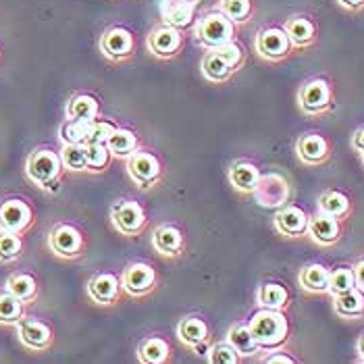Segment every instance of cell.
Returning a JSON list of instances; mask_svg holds the SVG:
<instances>
[{
  "label": "cell",
  "mask_w": 364,
  "mask_h": 364,
  "mask_svg": "<svg viewBox=\"0 0 364 364\" xmlns=\"http://www.w3.org/2000/svg\"><path fill=\"white\" fill-rule=\"evenodd\" d=\"M63 161L60 154L53 148H36L29 152L26 161V177L33 186L46 190V192H56L60 186V175H63Z\"/></svg>",
  "instance_id": "cell-1"
},
{
  "label": "cell",
  "mask_w": 364,
  "mask_h": 364,
  "mask_svg": "<svg viewBox=\"0 0 364 364\" xmlns=\"http://www.w3.org/2000/svg\"><path fill=\"white\" fill-rule=\"evenodd\" d=\"M248 327L252 331L256 343L264 350L279 348L289 333V325H287L285 314L281 310L273 309H260L258 312H254Z\"/></svg>",
  "instance_id": "cell-2"
},
{
  "label": "cell",
  "mask_w": 364,
  "mask_h": 364,
  "mask_svg": "<svg viewBox=\"0 0 364 364\" xmlns=\"http://www.w3.org/2000/svg\"><path fill=\"white\" fill-rule=\"evenodd\" d=\"M46 244H48V250L63 260H73L82 256L85 246L84 233L75 225L65 223V221L53 225V229L48 231Z\"/></svg>",
  "instance_id": "cell-3"
},
{
  "label": "cell",
  "mask_w": 364,
  "mask_h": 364,
  "mask_svg": "<svg viewBox=\"0 0 364 364\" xmlns=\"http://www.w3.org/2000/svg\"><path fill=\"white\" fill-rule=\"evenodd\" d=\"M235 36V23L231 19H227L221 11L215 13H206L196 26V38L200 44H204L206 48H219L227 42H231Z\"/></svg>",
  "instance_id": "cell-4"
},
{
  "label": "cell",
  "mask_w": 364,
  "mask_h": 364,
  "mask_svg": "<svg viewBox=\"0 0 364 364\" xmlns=\"http://www.w3.org/2000/svg\"><path fill=\"white\" fill-rule=\"evenodd\" d=\"M36 221L33 206L23 198H4L0 200V229L13 231V233H28Z\"/></svg>",
  "instance_id": "cell-5"
},
{
  "label": "cell",
  "mask_w": 364,
  "mask_h": 364,
  "mask_svg": "<svg viewBox=\"0 0 364 364\" xmlns=\"http://www.w3.org/2000/svg\"><path fill=\"white\" fill-rule=\"evenodd\" d=\"M17 337L21 346L31 352H46L55 343V331L50 329V325L40 318H29V316H26L17 325Z\"/></svg>",
  "instance_id": "cell-6"
},
{
  "label": "cell",
  "mask_w": 364,
  "mask_h": 364,
  "mask_svg": "<svg viewBox=\"0 0 364 364\" xmlns=\"http://www.w3.org/2000/svg\"><path fill=\"white\" fill-rule=\"evenodd\" d=\"M256 53L267 58V60H281L291 53V40L289 36L285 33V29L279 26H273V28H264L258 31L256 36Z\"/></svg>",
  "instance_id": "cell-7"
},
{
  "label": "cell",
  "mask_w": 364,
  "mask_h": 364,
  "mask_svg": "<svg viewBox=\"0 0 364 364\" xmlns=\"http://www.w3.org/2000/svg\"><path fill=\"white\" fill-rule=\"evenodd\" d=\"M127 173L140 188H150L161 177V161L146 150H134L127 156Z\"/></svg>",
  "instance_id": "cell-8"
},
{
  "label": "cell",
  "mask_w": 364,
  "mask_h": 364,
  "mask_svg": "<svg viewBox=\"0 0 364 364\" xmlns=\"http://www.w3.org/2000/svg\"><path fill=\"white\" fill-rule=\"evenodd\" d=\"M111 221L117 231H121L125 235H138L146 227V213L138 202L121 200L112 206Z\"/></svg>",
  "instance_id": "cell-9"
},
{
  "label": "cell",
  "mask_w": 364,
  "mask_h": 364,
  "mask_svg": "<svg viewBox=\"0 0 364 364\" xmlns=\"http://www.w3.org/2000/svg\"><path fill=\"white\" fill-rule=\"evenodd\" d=\"M331 100H333L331 85L327 84L325 80H321V77L306 82L300 87V94H298L300 109L306 114H321V112H325L331 107Z\"/></svg>",
  "instance_id": "cell-10"
},
{
  "label": "cell",
  "mask_w": 364,
  "mask_h": 364,
  "mask_svg": "<svg viewBox=\"0 0 364 364\" xmlns=\"http://www.w3.org/2000/svg\"><path fill=\"white\" fill-rule=\"evenodd\" d=\"M148 50L159 58H171L181 50L183 44V33L181 29L171 28L167 23L156 26L148 33Z\"/></svg>",
  "instance_id": "cell-11"
},
{
  "label": "cell",
  "mask_w": 364,
  "mask_h": 364,
  "mask_svg": "<svg viewBox=\"0 0 364 364\" xmlns=\"http://www.w3.org/2000/svg\"><path fill=\"white\" fill-rule=\"evenodd\" d=\"M134 33L123 26H112L100 38V50L111 60H123L134 55Z\"/></svg>",
  "instance_id": "cell-12"
},
{
  "label": "cell",
  "mask_w": 364,
  "mask_h": 364,
  "mask_svg": "<svg viewBox=\"0 0 364 364\" xmlns=\"http://www.w3.org/2000/svg\"><path fill=\"white\" fill-rule=\"evenodd\" d=\"M252 194L256 196V202L260 206L277 208V206H283L287 202L289 186L277 173H271V175H264V177L260 175V181H258V186H256Z\"/></svg>",
  "instance_id": "cell-13"
},
{
  "label": "cell",
  "mask_w": 364,
  "mask_h": 364,
  "mask_svg": "<svg viewBox=\"0 0 364 364\" xmlns=\"http://www.w3.org/2000/svg\"><path fill=\"white\" fill-rule=\"evenodd\" d=\"M156 283V271L148 262H134L123 271L121 287L129 296H144L148 294Z\"/></svg>",
  "instance_id": "cell-14"
},
{
  "label": "cell",
  "mask_w": 364,
  "mask_h": 364,
  "mask_svg": "<svg viewBox=\"0 0 364 364\" xmlns=\"http://www.w3.org/2000/svg\"><path fill=\"white\" fill-rule=\"evenodd\" d=\"M161 19L171 28L186 29L194 23L196 2L194 0H161Z\"/></svg>",
  "instance_id": "cell-15"
},
{
  "label": "cell",
  "mask_w": 364,
  "mask_h": 364,
  "mask_svg": "<svg viewBox=\"0 0 364 364\" xmlns=\"http://www.w3.org/2000/svg\"><path fill=\"white\" fill-rule=\"evenodd\" d=\"M296 152L304 165H321L329 159V141L318 134H304L296 141Z\"/></svg>",
  "instance_id": "cell-16"
},
{
  "label": "cell",
  "mask_w": 364,
  "mask_h": 364,
  "mask_svg": "<svg viewBox=\"0 0 364 364\" xmlns=\"http://www.w3.org/2000/svg\"><path fill=\"white\" fill-rule=\"evenodd\" d=\"M310 217L300 206H283L275 215V227L285 237H298L309 231Z\"/></svg>",
  "instance_id": "cell-17"
},
{
  "label": "cell",
  "mask_w": 364,
  "mask_h": 364,
  "mask_svg": "<svg viewBox=\"0 0 364 364\" xmlns=\"http://www.w3.org/2000/svg\"><path fill=\"white\" fill-rule=\"evenodd\" d=\"M121 294V281L111 273H98L87 281V296L96 304H114Z\"/></svg>",
  "instance_id": "cell-18"
},
{
  "label": "cell",
  "mask_w": 364,
  "mask_h": 364,
  "mask_svg": "<svg viewBox=\"0 0 364 364\" xmlns=\"http://www.w3.org/2000/svg\"><path fill=\"white\" fill-rule=\"evenodd\" d=\"M309 233L310 237L321 244V246H331L339 240V233H341V225L339 219L331 217V215H325V213H316L312 219L309 221Z\"/></svg>",
  "instance_id": "cell-19"
},
{
  "label": "cell",
  "mask_w": 364,
  "mask_h": 364,
  "mask_svg": "<svg viewBox=\"0 0 364 364\" xmlns=\"http://www.w3.org/2000/svg\"><path fill=\"white\" fill-rule=\"evenodd\" d=\"M4 289H9L13 296H17L28 306L33 304L38 300V296H40V283L28 271H15V273H11L6 277V281H4Z\"/></svg>",
  "instance_id": "cell-20"
},
{
  "label": "cell",
  "mask_w": 364,
  "mask_h": 364,
  "mask_svg": "<svg viewBox=\"0 0 364 364\" xmlns=\"http://www.w3.org/2000/svg\"><path fill=\"white\" fill-rule=\"evenodd\" d=\"M283 29L289 36L291 44L298 46V48H306L316 40V26L306 15H291L283 23Z\"/></svg>",
  "instance_id": "cell-21"
},
{
  "label": "cell",
  "mask_w": 364,
  "mask_h": 364,
  "mask_svg": "<svg viewBox=\"0 0 364 364\" xmlns=\"http://www.w3.org/2000/svg\"><path fill=\"white\" fill-rule=\"evenodd\" d=\"M152 246L165 256H177L183 250V233L173 225L156 227L152 233Z\"/></svg>",
  "instance_id": "cell-22"
},
{
  "label": "cell",
  "mask_w": 364,
  "mask_h": 364,
  "mask_svg": "<svg viewBox=\"0 0 364 364\" xmlns=\"http://www.w3.org/2000/svg\"><path fill=\"white\" fill-rule=\"evenodd\" d=\"M229 181L237 192L252 194L258 181H260V171L248 161H237L233 167L229 168Z\"/></svg>",
  "instance_id": "cell-23"
},
{
  "label": "cell",
  "mask_w": 364,
  "mask_h": 364,
  "mask_svg": "<svg viewBox=\"0 0 364 364\" xmlns=\"http://www.w3.org/2000/svg\"><path fill=\"white\" fill-rule=\"evenodd\" d=\"M28 304L13 296L9 289H0V325L2 327H17L26 318Z\"/></svg>",
  "instance_id": "cell-24"
},
{
  "label": "cell",
  "mask_w": 364,
  "mask_h": 364,
  "mask_svg": "<svg viewBox=\"0 0 364 364\" xmlns=\"http://www.w3.org/2000/svg\"><path fill=\"white\" fill-rule=\"evenodd\" d=\"M333 309L339 316L356 318L364 314V291L358 287H352L348 291H341L333 296Z\"/></svg>",
  "instance_id": "cell-25"
},
{
  "label": "cell",
  "mask_w": 364,
  "mask_h": 364,
  "mask_svg": "<svg viewBox=\"0 0 364 364\" xmlns=\"http://www.w3.org/2000/svg\"><path fill=\"white\" fill-rule=\"evenodd\" d=\"M100 114L98 100L90 94H75L69 98L67 109H65V119H80V121H94Z\"/></svg>",
  "instance_id": "cell-26"
},
{
  "label": "cell",
  "mask_w": 364,
  "mask_h": 364,
  "mask_svg": "<svg viewBox=\"0 0 364 364\" xmlns=\"http://www.w3.org/2000/svg\"><path fill=\"white\" fill-rule=\"evenodd\" d=\"M329 273L331 271L323 264H309L300 271L298 281L310 294H325L329 289Z\"/></svg>",
  "instance_id": "cell-27"
},
{
  "label": "cell",
  "mask_w": 364,
  "mask_h": 364,
  "mask_svg": "<svg viewBox=\"0 0 364 364\" xmlns=\"http://www.w3.org/2000/svg\"><path fill=\"white\" fill-rule=\"evenodd\" d=\"M177 337L181 343L194 348L196 343L208 339V325L200 316H186L177 327Z\"/></svg>",
  "instance_id": "cell-28"
},
{
  "label": "cell",
  "mask_w": 364,
  "mask_h": 364,
  "mask_svg": "<svg viewBox=\"0 0 364 364\" xmlns=\"http://www.w3.org/2000/svg\"><path fill=\"white\" fill-rule=\"evenodd\" d=\"M227 341L237 350V354H240L242 358H244V356H254V354L260 350V346L256 343V339H254L248 323H237V325H233V327L229 329Z\"/></svg>",
  "instance_id": "cell-29"
},
{
  "label": "cell",
  "mask_w": 364,
  "mask_h": 364,
  "mask_svg": "<svg viewBox=\"0 0 364 364\" xmlns=\"http://www.w3.org/2000/svg\"><path fill=\"white\" fill-rule=\"evenodd\" d=\"M171 348L163 337H146L138 348V358L146 364H163L168 360Z\"/></svg>",
  "instance_id": "cell-30"
},
{
  "label": "cell",
  "mask_w": 364,
  "mask_h": 364,
  "mask_svg": "<svg viewBox=\"0 0 364 364\" xmlns=\"http://www.w3.org/2000/svg\"><path fill=\"white\" fill-rule=\"evenodd\" d=\"M107 148L111 150L112 156L127 159L138 148V136L127 127H114L111 138L107 140Z\"/></svg>",
  "instance_id": "cell-31"
},
{
  "label": "cell",
  "mask_w": 364,
  "mask_h": 364,
  "mask_svg": "<svg viewBox=\"0 0 364 364\" xmlns=\"http://www.w3.org/2000/svg\"><path fill=\"white\" fill-rule=\"evenodd\" d=\"M256 300H258L260 309L281 310L287 304L289 294L281 283H264V285H260V289L256 294Z\"/></svg>",
  "instance_id": "cell-32"
},
{
  "label": "cell",
  "mask_w": 364,
  "mask_h": 364,
  "mask_svg": "<svg viewBox=\"0 0 364 364\" xmlns=\"http://www.w3.org/2000/svg\"><path fill=\"white\" fill-rule=\"evenodd\" d=\"M202 73H204L206 80H210L215 84H223L235 71L215 50H210V53H206L204 58H202Z\"/></svg>",
  "instance_id": "cell-33"
},
{
  "label": "cell",
  "mask_w": 364,
  "mask_h": 364,
  "mask_svg": "<svg viewBox=\"0 0 364 364\" xmlns=\"http://www.w3.org/2000/svg\"><path fill=\"white\" fill-rule=\"evenodd\" d=\"M23 250H26L23 235L0 229V262L2 264H11V262L19 260Z\"/></svg>",
  "instance_id": "cell-34"
},
{
  "label": "cell",
  "mask_w": 364,
  "mask_h": 364,
  "mask_svg": "<svg viewBox=\"0 0 364 364\" xmlns=\"http://www.w3.org/2000/svg\"><path fill=\"white\" fill-rule=\"evenodd\" d=\"M318 210L325 215H331L336 219H341L350 213V198L343 192L337 190H327L318 198Z\"/></svg>",
  "instance_id": "cell-35"
},
{
  "label": "cell",
  "mask_w": 364,
  "mask_h": 364,
  "mask_svg": "<svg viewBox=\"0 0 364 364\" xmlns=\"http://www.w3.org/2000/svg\"><path fill=\"white\" fill-rule=\"evenodd\" d=\"M90 127H92V121L65 119L60 129H58V138L63 144H85L87 136H90Z\"/></svg>",
  "instance_id": "cell-36"
},
{
  "label": "cell",
  "mask_w": 364,
  "mask_h": 364,
  "mask_svg": "<svg viewBox=\"0 0 364 364\" xmlns=\"http://www.w3.org/2000/svg\"><path fill=\"white\" fill-rule=\"evenodd\" d=\"M60 161L65 171H87V161H85V144H63L60 146Z\"/></svg>",
  "instance_id": "cell-37"
},
{
  "label": "cell",
  "mask_w": 364,
  "mask_h": 364,
  "mask_svg": "<svg viewBox=\"0 0 364 364\" xmlns=\"http://www.w3.org/2000/svg\"><path fill=\"white\" fill-rule=\"evenodd\" d=\"M219 11L233 23H246L252 15V0H221Z\"/></svg>",
  "instance_id": "cell-38"
},
{
  "label": "cell",
  "mask_w": 364,
  "mask_h": 364,
  "mask_svg": "<svg viewBox=\"0 0 364 364\" xmlns=\"http://www.w3.org/2000/svg\"><path fill=\"white\" fill-rule=\"evenodd\" d=\"M111 150L107 144H85V161L87 171H105L111 163Z\"/></svg>",
  "instance_id": "cell-39"
},
{
  "label": "cell",
  "mask_w": 364,
  "mask_h": 364,
  "mask_svg": "<svg viewBox=\"0 0 364 364\" xmlns=\"http://www.w3.org/2000/svg\"><path fill=\"white\" fill-rule=\"evenodd\" d=\"M356 287V279H354V271L352 267H339V269H333L329 273V294L336 296V294H341V291H348Z\"/></svg>",
  "instance_id": "cell-40"
},
{
  "label": "cell",
  "mask_w": 364,
  "mask_h": 364,
  "mask_svg": "<svg viewBox=\"0 0 364 364\" xmlns=\"http://www.w3.org/2000/svg\"><path fill=\"white\" fill-rule=\"evenodd\" d=\"M208 363L213 364H237L242 360V356L237 354V350L229 343V341H219L210 348L208 352Z\"/></svg>",
  "instance_id": "cell-41"
},
{
  "label": "cell",
  "mask_w": 364,
  "mask_h": 364,
  "mask_svg": "<svg viewBox=\"0 0 364 364\" xmlns=\"http://www.w3.org/2000/svg\"><path fill=\"white\" fill-rule=\"evenodd\" d=\"M213 50L221 56L233 71H237V69L242 67V63H244V50L240 48V44H237L235 40L227 42V44L219 46V48H213Z\"/></svg>",
  "instance_id": "cell-42"
},
{
  "label": "cell",
  "mask_w": 364,
  "mask_h": 364,
  "mask_svg": "<svg viewBox=\"0 0 364 364\" xmlns=\"http://www.w3.org/2000/svg\"><path fill=\"white\" fill-rule=\"evenodd\" d=\"M114 123L111 121H102V119H96L92 121V127H90V136L85 144H107V140L111 138V134L114 132Z\"/></svg>",
  "instance_id": "cell-43"
},
{
  "label": "cell",
  "mask_w": 364,
  "mask_h": 364,
  "mask_svg": "<svg viewBox=\"0 0 364 364\" xmlns=\"http://www.w3.org/2000/svg\"><path fill=\"white\" fill-rule=\"evenodd\" d=\"M352 271H354V279H356V287L358 289H363L364 291V258L363 260H358L354 267H352Z\"/></svg>",
  "instance_id": "cell-44"
},
{
  "label": "cell",
  "mask_w": 364,
  "mask_h": 364,
  "mask_svg": "<svg viewBox=\"0 0 364 364\" xmlns=\"http://www.w3.org/2000/svg\"><path fill=\"white\" fill-rule=\"evenodd\" d=\"M264 363L267 364H294L296 363V358H291V356H285V354H271V356H267L264 358Z\"/></svg>",
  "instance_id": "cell-45"
},
{
  "label": "cell",
  "mask_w": 364,
  "mask_h": 364,
  "mask_svg": "<svg viewBox=\"0 0 364 364\" xmlns=\"http://www.w3.org/2000/svg\"><path fill=\"white\" fill-rule=\"evenodd\" d=\"M343 9H348V11H360L364 9V0H337Z\"/></svg>",
  "instance_id": "cell-46"
},
{
  "label": "cell",
  "mask_w": 364,
  "mask_h": 364,
  "mask_svg": "<svg viewBox=\"0 0 364 364\" xmlns=\"http://www.w3.org/2000/svg\"><path fill=\"white\" fill-rule=\"evenodd\" d=\"M352 146H354V150L364 152V127H360V129L354 134V138H352Z\"/></svg>",
  "instance_id": "cell-47"
},
{
  "label": "cell",
  "mask_w": 364,
  "mask_h": 364,
  "mask_svg": "<svg viewBox=\"0 0 364 364\" xmlns=\"http://www.w3.org/2000/svg\"><path fill=\"white\" fill-rule=\"evenodd\" d=\"M358 354H360V360L364 363V336L358 339Z\"/></svg>",
  "instance_id": "cell-48"
},
{
  "label": "cell",
  "mask_w": 364,
  "mask_h": 364,
  "mask_svg": "<svg viewBox=\"0 0 364 364\" xmlns=\"http://www.w3.org/2000/svg\"><path fill=\"white\" fill-rule=\"evenodd\" d=\"M0 60H2V50H0Z\"/></svg>",
  "instance_id": "cell-49"
},
{
  "label": "cell",
  "mask_w": 364,
  "mask_h": 364,
  "mask_svg": "<svg viewBox=\"0 0 364 364\" xmlns=\"http://www.w3.org/2000/svg\"><path fill=\"white\" fill-rule=\"evenodd\" d=\"M360 154H363V163H364V152H360Z\"/></svg>",
  "instance_id": "cell-50"
}]
</instances>
